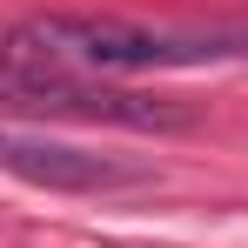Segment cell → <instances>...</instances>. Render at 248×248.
I'll return each mask as SVG.
<instances>
[{"mask_svg":"<svg viewBox=\"0 0 248 248\" xmlns=\"http://www.w3.org/2000/svg\"><path fill=\"white\" fill-rule=\"evenodd\" d=\"M27 34L54 74H148V67H202L221 54H242L228 41H188V34H155L114 14H34Z\"/></svg>","mask_w":248,"mask_h":248,"instance_id":"cell-1","label":"cell"},{"mask_svg":"<svg viewBox=\"0 0 248 248\" xmlns=\"http://www.w3.org/2000/svg\"><path fill=\"white\" fill-rule=\"evenodd\" d=\"M0 174L27 181V188H54V195H101V188L141 181V168L114 161V155H87V148L20 134V127H0Z\"/></svg>","mask_w":248,"mask_h":248,"instance_id":"cell-2","label":"cell"}]
</instances>
